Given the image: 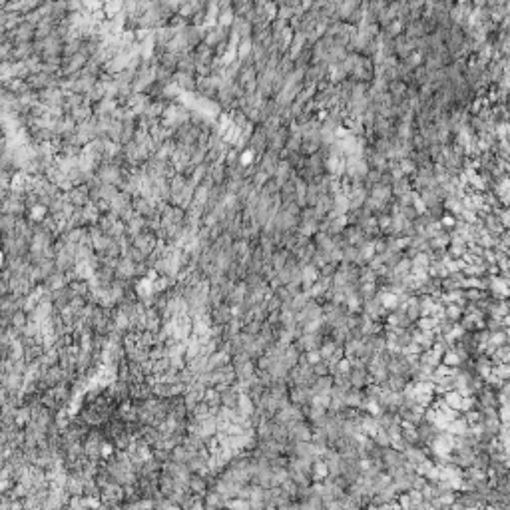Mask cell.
Listing matches in <instances>:
<instances>
[{
  "label": "cell",
  "mask_w": 510,
  "mask_h": 510,
  "mask_svg": "<svg viewBox=\"0 0 510 510\" xmlns=\"http://www.w3.org/2000/svg\"><path fill=\"white\" fill-rule=\"evenodd\" d=\"M235 409H239L245 417H251L255 413V403H253V399L247 395V393H241L239 395V405L235 407Z\"/></svg>",
  "instance_id": "obj_7"
},
{
  "label": "cell",
  "mask_w": 510,
  "mask_h": 510,
  "mask_svg": "<svg viewBox=\"0 0 510 510\" xmlns=\"http://www.w3.org/2000/svg\"><path fill=\"white\" fill-rule=\"evenodd\" d=\"M235 373H237V379H249V377H253L255 373H257V363H255L253 359H249V361L237 365Z\"/></svg>",
  "instance_id": "obj_6"
},
{
  "label": "cell",
  "mask_w": 510,
  "mask_h": 510,
  "mask_svg": "<svg viewBox=\"0 0 510 510\" xmlns=\"http://www.w3.org/2000/svg\"><path fill=\"white\" fill-rule=\"evenodd\" d=\"M199 434L203 438H209V436H215L217 434V421H215V415L201 421V428H199Z\"/></svg>",
  "instance_id": "obj_8"
},
{
  "label": "cell",
  "mask_w": 510,
  "mask_h": 510,
  "mask_svg": "<svg viewBox=\"0 0 510 510\" xmlns=\"http://www.w3.org/2000/svg\"><path fill=\"white\" fill-rule=\"evenodd\" d=\"M207 488H209L207 476H203V474H199V472H193L191 478H189V490L195 492V494H205Z\"/></svg>",
  "instance_id": "obj_3"
},
{
  "label": "cell",
  "mask_w": 510,
  "mask_h": 510,
  "mask_svg": "<svg viewBox=\"0 0 510 510\" xmlns=\"http://www.w3.org/2000/svg\"><path fill=\"white\" fill-rule=\"evenodd\" d=\"M162 357H166V345H152V347H150V359H152V361H158V359H162Z\"/></svg>",
  "instance_id": "obj_11"
},
{
  "label": "cell",
  "mask_w": 510,
  "mask_h": 510,
  "mask_svg": "<svg viewBox=\"0 0 510 510\" xmlns=\"http://www.w3.org/2000/svg\"><path fill=\"white\" fill-rule=\"evenodd\" d=\"M68 287L72 289V293H74V295L88 297V293H90V285H88V281H84V279H74V281H70V283H68Z\"/></svg>",
  "instance_id": "obj_9"
},
{
  "label": "cell",
  "mask_w": 510,
  "mask_h": 510,
  "mask_svg": "<svg viewBox=\"0 0 510 510\" xmlns=\"http://www.w3.org/2000/svg\"><path fill=\"white\" fill-rule=\"evenodd\" d=\"M231 363V355L229 353H225V351H215L213 355H209V371H213V369H221V367H225V365H229Z\"/></svg>",
  "instance_id": "obj_5"
},
{
  "label": "cell",
  "mask_w": 510,
  "mask_h": 510,
  "mask_svg": "<svg viewBox=\"0 0 510 510\" xmlns=\"http://www.w3.org/2000/svg\"><path fill=\"white\" fill-rule=\"evenodd\" d=\"M203 500H205V508H221V506H225L223 494L217 492L215 488H207V492L203 494Z\"/></svg>",
  "instance_id": "obj_4"
},
{
  "label": "cell",
  "mask_w": 510,
  "mask_h": 510,
  "mask_svg": "<svg viewBox=\"0 0 510 510\" xmlns=\"http://www.w3.org/2000/svg\"><path fill=\"white\" fill-rule=\"evenodd\" d=\"M68 277H66V273L64 271H54L52 275H48L46 279H44V285L48 287V289H52V291H56V289H62V287H68Z\"/></svg>",
  "instance_id": "obj_2"
},
{
  "label": "cell",
  "mask_w": 510,
  "mask_h": 510,
  "mask_svg": "<svg viewBox=\"0 0 510 510\" xmlns=\"http://www.w3.org/2000/svg\"><path fill=\"white\" fill-rule=\"evenodd\" d=\"M104 197H114V187H104Z\"/></svg>",
  "instance_id": "obj_12"
},
{
  "label": "cell",
  "mask_w": 510,
  "mask_h": 510,
  "mask_svg": "<svg viewBox=\"0 0 510 510\" xmlns=\"http://www.w3.org/2000/svg\"><path fill=\"white\" fill-rule=\"evenodd\" d=\"M26 323H28V313H26V311H22V309H18V311L12 315V327L22 331V327H24Z\"/></svg>",
  "instance_id": "obj_10"
},
{
  "label": "cell",
  "mask_w": 510,
  "mask_h": 510,
  "mask_svg": "<svg viewBox=\"0 0 510 510\" xmlns=\"http://www.w3.org/2000/svg\"><path fill=\"white\" fill-rule=\"evenodd\" d=\"M211 317H213V325H227V323L231 321V317H233L231 305L225 301V303L213 307V309H211Z\"/></svg>",
  "instance_id": "obj_1"
}]
</instances>
